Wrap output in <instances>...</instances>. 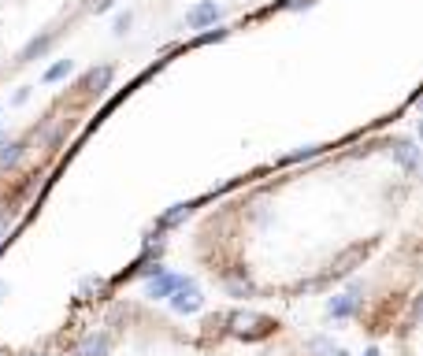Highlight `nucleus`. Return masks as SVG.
Segmentation results:
<instances>
[{"mask_svg": "<svg viewBox=\"0 0 423 356\" xmlns=\"http://www.w3.org/2000/svg\"><path fill=\"white\" fill-rule=\"evenodd\" d=\"M48 45H52V34H41V37H34V41L26 45L22 52H19V63L34 60V56H45V52H48Z\"/></svg>", "mask_w": 423, "mask_h": 356, "instance_id": "obj_11", "label": "nucleus"}, {"mask_svg": "<svg viewBox=\"0 0 423 356\" xmlns=\"http://www.w3.org/2000/svg\"><path fill=\"white\" fill-rule=\"evenodd\" d=\"M112 8V0H93V11H97V15H100V11H108Z\"/></svg>", "mask_w": 423, "mask_h": 356, "instance_id": "obj_17", "label": "nucleus"}, {"mask_svg": "<svg viewBox=\"0 0 423 356\" xmlns=\"http://www.w3.org/2000/svg\"><path fill=\"white\" fill-rule=\"evenodd\" d=\"M130 30V11H126V15H119L115 19V34H126Z\"/></svg>", "mask_w": 423, "mask_h": 356, "instance_id": "obj_15", "label": "nucleus"}, {"mask_svg": "<svg viewBox=\"0 0 423 356\" xmlns=\"http://www.w3.org/2000/svg\"><path fill=\"white\" fill-rule=\"evenodd\" d=\"M364 356H379V349H367V352H364Z\"/></svg>", "mask_w": 423, "mask_h": 356, "instance_id": "obj_18", "label": "nucleus"}, {"mask_svg": "<svg viewBox=\"0 0 423 356\" xmlns=\"http://www.w3.org/2000/svg\"><path fill=\"white\" fill-rule=\"evenodd\" d=\"M71 71H74V63L71 60H60V63H52V67L45 71V82H63Z\"/></svg>", "mask_w": 423, "mask_h": 356, "instance_id": "obj_12", "label": "nucleus"}, {"mask_svg": "<svg viewBox=\"0 0 423 356\" xmlns=\"http://www.w3.org/2000/svg\"><path fill=\"white\" fill-rule=\"evenodd\" d=\"M182 282H186V275H167V271H160V275H152V279H149V289H145V294H149L152 301H160V297L175 294Z\"/></svg>", "mask_w": 423, "mask_h": 356, "instance_id": "obj_5", "label": "nucleus"}, {"mask_svg": "<svg viewBox=\"0 0 423 356\" xmlns=\"http://www.w3.org/2000/svg\"><path fill=\"white\" fill-rule=\"evenodd\" d=\"M219 15H223V8L216 4V0H204V4H197V8L186 11V26H190V30H201V26H216Z\"/></svg>", "mask_w": 423, "mask_h": 356, "instance_id": "obj_4", "label": "nucleus"}, {"mask_svg": "<svg viewBox=\"0 0 423 356\" xmlns=\"http://www.w3.org/2000/svg\"><path fill=\"white\" fill-rule=\"evenodd\" d=\"M308 4H315V0H282V8H294V11L297 8H308Z\"/></svg>", "mask_w": 423, "mask_h": 356, "instance_id": "obj_16", "label": "nucleus"}, {"mask_svg": "<svg viewBox=\"0 0 423 356\" xmlns=\"http://www.w3.org/2000/svg\"><path fill=\"white\" fill-rule=\"evenodd\" d=\"M108 82H112V67H108V63H104V67H93L86 74V93H100Z\"/></svg>", "mask_w": 423, "mask_h": 356, "instance_id": "obj_7", "label": "nucleus"}, {"mask_svg": "<svg viewBox=\"0 0 423 356\" xmlns=\"http://www.w3.org/2000/svg\"><path fill=\"white\" fill-rule=\"evenodd\" d=\"M223 323H227V331L234 338H245V341H260V338H268L275 331V323L268 319V315H260V312H230Z\"/></svg>", "mask_w": 423, "mask_h": 356, "instance_id": "obj_1", "label": "nucleus"}, {"mask_svg": "<svg viewBox=\"0 0 423 356\" xmlns=\"http://www.w3.org/2000/svg\"><path fill=\"white\" fill-rule=\"evenodd\" d=\"M204 305V297H201V289H197V282L193 279H186L175 294H171V308H175L178 315H190V312H197Z\"/></svg>", "mask_w": 423, "mask_h": 356, "instance_id": "obj_3", "label": "nucleus"}, {"mask_svg": "<svg viewBox=\"0 0 423 356\" xmlns=\"http://www.w3.org/2000/svg\"><path fill=\"white\" fill-rule=\"evenodd\" d=\"M0 356H4V352H0Z\"/></svg>", "mask_w": 423, "mask_h": 356, "instance_id": "obj_19", "label": "nucleus"}, {"mask_svg": "<svg viewBox=\"0 0 423 356\" xmlns=\"http://www.w3.org/2000/svg\"><path fill=\"white\" fill-rule=\"evenodd\" d=\"M190 212H193L190 204H175L171 212H164V216H160V223H156V230H171V227H178L182 219H190Z\"/></svg>", "mask_w": 423, "mask_h": 356, "instance_id": "obj_8", "label": "nucleus"}, {"mask_svg": "<svg viewBox=\"0 0 423 356\" xmlns=\"http://www.w3.org/2000/svg\"><path fill=\"white\" fill-rule=\"evenodd\" d=\"M393 156L401 160L405 171H416V164H419V156H416V145H412V141H398V145H393Z\"/></svg>", "mask_w": 423, "mask_h": 356, "instance_id": "obj_10", "label": "nucleus"}, {"mask_svg": "<svg viewBox=\"0 0 423 356\" xmlns=\"http://www.w3.org/2000/svg\"><path fill=\"white\" fill-rule=\"evenodd\" d=\"M356 308H360V282H353L349 294H338V297L327 301L330 319H349V315H356Z\"/></svg>", "mask_w": 423, "mask_h": 356, "instance_id": "obj_2", "label": "nucleus"}, {"mask_svg": "<svg viewBox=\"0 0 423 356\" xmlns=\"http://www.w3.org/2000/svg\"><path fill=\"white\" fill-rule=\"evenodd\" d=\"M227 289L234 297H249V294H253V282H249L245 275H234V279H227Z\"/></svg>", "mask_w": 423, "mask_h": 356, "instance_id": "obj_13", "label": "nucleus"}, {"mask_svg": "<svg viewBox=\"0 0 423 356\" xmlns=\"http://www.w3.org/2000/svg\"><path fill=\"white\" fill-rule=\"evenodd\" d=\"M108 345H112V338H108V334H93V338H89L74 356H108Z\"/></svg>", "mask_w": 423, "mask_h": 356, "instance_id": "obj_9", "label": "nucleus"}, {"mask_svg": "<svg viewBox=\"0 0 423 356\" xmlns=\"http://www.w3.org/2000/svg\"><path fill=\"white\" fill-rule=\"evenodd\" d=\"M22 149H26L22 141H0V171H4V167H15V164L22 160Z\"/></svg>", "mask_w": 423, "mask_h": 356, "instance_id": "obj_6", "label": "nucleus"}, {"mask_svg": "<svg viewBox=\"0 0 423 356\" xmlns=\"http://www.w3.org/2000/svg\"><path fill=\"white\" fill-rule=\"evenodd\" d=\"M223 37H227V30H223V26H212V30L197 34V45H212V41H223Z\"/></svg>", "mask_w": 423, "mask_h": 356, "instance_id": "obj_14", "label": "nucleus"}]
</instances>
